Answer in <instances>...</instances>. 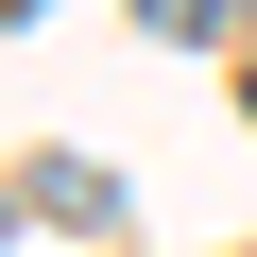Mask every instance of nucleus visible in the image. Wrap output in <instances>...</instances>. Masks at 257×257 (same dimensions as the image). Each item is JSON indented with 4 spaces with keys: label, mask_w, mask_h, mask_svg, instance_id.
<instances>
[{
    "label": "nucleus",
    "mask_w": 257,
    "mask_h": 257,
    "mask_svg": "<svg viewBox=\"0 0 257 257\" xmlns=\"http://www.w3.org/2000/svg\"><path fill=\"white\" fill-rule=\"evenodd\" d=\"M138 18H155V35H223V0H138Z\"/></svg>",
    "instance_id": "1"
},
{
    "label": "nucleus",
    "mask_w": 257,
    "mask_h": 257,
    "mask_svg": "<svg viewBox=\"0 0 257 257\" xmlns=\"http://www.w3.org/2000/svg\"><path fill=\"white\" fill-rule=\"evenodd\" d=\"M240 120H257V69H240Z\"/></svg>",
    "instance_id": "2"
}]
</instances>
